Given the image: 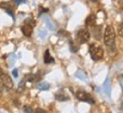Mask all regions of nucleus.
Masks as SVG:
<instances>
[{"mask_svg":"<svg viewBox=\"0 0 123 113\" xmlns=\"http://www.w3.org/2000/svg\"><path fill=\"white\" fill-rule=\"evenodd\" d=\"M4 75V72H2V69H1V68H0V77H1V76Z\"/></svg>","mask_w":123,"mask_h":113,"instance_id":"nucleus-22","label":"nucleus"},{"mask_svg":"<svg viewBox=\"0 0 123 113\" xmlns=\"http://www.w3.org/2000/svg\"><path fill=\"white\" fill-rule=\"evenodd\" d=\"M59 33L61 34V35H66V36H69V33H68V32H63V31H60Z\"/></svg>","mask_w":123,"mask_h":113,"instance_id":"nucleus-20","label":"nucleus"},{"mask_svg":"<svg viewBox=\"0 0 123 113\" xmlns=\"http://www.w3.org/2000/svg\"><path fill=\"white\" fill-rule=\"evenodd\" d=\"M16 5H20V4H24V2H26V0H15Z\"/></svg>","mask_w":123,"mask_h":113,"instance_id":"nucleus-19","label":"nucleus"},{"mask_svg":"<svg viewBox=\"0 0 123 113\" xmlns=\"http://www.w3.org/2000/svg\"><path fill=\"white\" fill-rule=\"evenodd\" d=\"M89 54L92 56V59L94 61H97V60H101L102 58H103V49H102L101 46H98L96 44H90L89 45Z\"/></svg>","mask_w":123,"mask_h":113,"instance_id":"nucleus-3","label":"nucleus"},{"mask_svg":"<svg viewBox=\"0 0 123 113\" xmlns=\"http://www.w3.org/2000/svg\"><path fill=\"white\" fill-rule=\"evenodd\" d=\"M33 113H45V111L43 109H40V107H37V109L35 110V111H33Z\"/></svg>","mask_w":123,"mask_h":113,"instance_id":"nucleus-17","label":"nucleus"},{"mask_svg":"<svg viewBox=\"0 0 123 113\" xmlns=\"http://www.w3.org/2000/svg\"><path fill=\"white\" fill-rule=\"evenodd\" d=\"M48 11H49V9H45V8L40 7V15H42L43 13H48Z\"/></svg>","mask_w":123,"mask_h":113,"instance_id":"nucleus-18","label":"nucleus"},{"mask_svg":"<svg viewBox=\"0 0 123 113\" xmlns=\"http://www.w3.org/2000/svg\"><path fill=\"white\" fill-rule=\"evenodd\" d=\"M34 26H35V20H34L33 18H31V17H28V18L25 19V22H24V25L22 26V33L25 35V36H28L30 38L31 35L33 34V28Z\"/></svg>","mask_w":123,"mask_h":113,"instance_id":"nucleus-2","label":"nucleus"},{"mask_svg":"<svg viewBox=\"0 0 123 113\" xmlns=\"http://www.w3.org/2000/svg\"><path fill=\"white\" fill-rule=\"evenodd\" d=\"M55 100L61 101V102H64V101H69V97H68L67 95L62 94V93H58V94H55Z\"/></svg>","mask_w":123,"mask_h":113,"instance_id":"nucleus-11","label":"nucleus"},{"mask_svg":"<svg viewBox=\"0 0 123 113\" xmlns=\"http://www.w3.org/2000/svg\"><path fill=\"white\" fill-rule=\"evenodd\" d=\"M95 22H96V16L94 15V14H90V15L86 18L85 25L86 26H89V27L95 26Z\"/></svg>","mask_w":123,"mask_h":113,"instance_id":"nucleus-7","label":"nucleus"},{"mask_svg":"<svg viewBox=\"0 0 123 113\" xmlns=\"http://www.w3.org/2000/svg\"><path fill=\"white\" fill-rule=\"evenodd\" d=\"M117 32H119L120 36H122L123 38V23H121V24L119 25V30H117Z\"/></svg>","mask_w":123,"mask_h":113,"instance_id":"nucleus-16","label":"nucleus"},{"mask_svg":"<svg viewBox=\"0 0 123 113\" xmlns=\"http://www.w3.org/2000/svg\"><path fill=\"white\" fill-rule=\"evenodd\" d=\"M36 88H38L41 90H48L50 88V85L48 83H45V82H41V83L36 84Z\"/></svg>","mask_w":123,"mask_h":113,"instance_id":"nucleus-9","label":"nucleus"},{"mask_svg":"<svg viewBox=\"0 0 123 113\" xmlns=\"http://www.w3.org/2000/svg\"><path fill=\"white\" fill-rule=\"evenodd\" d=\"M103 40H104L105 45L107 46H112L114 45L115 42V31L111 25H107L105 28L104 33H103Z\"/></svg>","mask_w":123,"mask_h":113,"instance_id":"nucleus-1","label":"nucleus"},{"mask_svg":"<svg viewBox=\"0 0 123 113\" xmlns=\"http://www.w3.org/2000/svg\"><path fill=\"white\" fill-rule=\"evenodd\" d=\"M1 8H2V9H5V10L7 11L8 14H9V15L14 18V11H12V9L10 8V6H9V5H8V4H1Z\"/></svg>","mask_w":123,"mask_h":113,"instance_id":"nucleus-10","label":"nucleus"},{"mask_svg":"<svg viewBox=\"0 0 123 113\" xmlns=\"http://www.w3.org/2000/svg\"><path fill=\"white\" fill-rule=\"evenodd\" d=\"M76 76H77V77H79L80 79H82V80H86V76L84 75L81 71H77V72H76Z\"/></svg>","mask_w":123,"mask_h":113,"instance_id":"nucleus-15","label":"nucleus"},{"mask_svg":"<svg viewBox=\"0 0 123 113\" xmlns=\"http://www.w3.org/2000/svg\"><path fill=\"white\" fill-rule=\"evenodd\" d=\"M94 36L96 38H101V26H97L95 25V27H94Z\"/></svg>","mask_w":123,"mask_h":113,"instance_id":"nucleus-12","label":"nucleus"},{"mask_svg":"<svg viewBox=\"0 0 123 113\" xmlns=\"http://www.w3.org/2000/svg\"><path fill=\"white\" fill-rule=\"evenodd\" d=\"M76 97L78 98L79 101H82V102H86V103H89V104H94L95 101H94V98L92 97V95L88 94V93H86L84 90H79L76 93Z\"/></svg>","mask_w":123,"mask_h":113,"instance_id":"nucleus-4","label":"nucleus"},{"mask_svg":"<svg viewBox=\"0 0 123 113\" xmlns=\"http://www.w3.org/2000/svg\"><path fill=\"white\" fill-rule=\"evenodd\" d=\"M23 110H24L25 113H33V110H32V107H31L30 105H25Z\"/></svg>","mask_w":123,"mask_h":113,"instance_id":"nucleus-14","label":"nucleus"},{"mask_svg":"<svg viewBox=\"0 0 123 113\" xmlns=\"http://www.w3.org/2000/svg\"><path fill=\"white\" fill-rule=\"evenodd\" d=\"M77 38H78V41L80 43H86V42L89 41L90 38V33L88 30H86V28H81V30L78 31V33H77Z\"/></svg>","mask_w":123,"mask_h":113,"instance_id":"nucleus-6","label":"nucleus"},{"mask_svg":"<svg viewBox=\"0 0 123 113\" xmlns=\"http://www.w3.org/2000/svg\"><path fill=\"white\" fill-rule=\"evenodd\" d=\"M93 1H97V0H93Z\"/></svg>","mask_w":123,"mask_h":113,"instance_id":"nucleus-24","label":"nucleus"},{"mask_svg":"<svg viewBox=\"0 0 123 113\" xmlns=\"http://www.w3.org/2000/svg\"><path fill=\"white\" fill-rule=\"evenodd\" d=\"M122 109H123V103H122Z\"/></svg>","mask_w":123,"mask_h":113,"instance_id":"nucleus-23","label":"nucleus"},{"mask_svg":"<svg viewBox=\"0 0 123 113\" xmlns=\"http://www.w3.org/2000/svg\"><path fill=\"white\" fill-rule=\"evenodd\" d=\"M0 82H1V86L5 90H10L14 87V83H12V79L9 77L8 75H2L0 77Z\"/></svg>","mask_w":123,"mask_h":113,"instance_id":"nucleus-5","label":"nucleus"},{"mask_svg":"<svg viewBox=\"0 0 123 113\" xmlns=\"http://www.w3.org/2000/svg\"><path fill=\"white\" fill-rule=\"evenodd\" d=\"M69 45H70V50H71V52L76 53L77 51H78V45H76V44H75V42H74V41H70Z\"/></svg>","mask_w":123,"mask_h":113,"instance_id":"nucleus-13","label":"nucleus"},{"mask_svg":"<svg viewBox=\"0 0 123 113\" xmlns=\"http://www.w3.org/2000/svg\"><path fill=\"white\" fill-rule=\"evenodd\" d=\"M54 62V59H53V56H51V53L49 50H46L44 53V63L46 64H50V63H53Z\"/></svg>","mask_w":123,"mask_h":113,"instance_id":"nucleus-8","label":"nucleus"},{"mask_svg":"<svg viewBox=\"0 0 123 113\" xmlns=\"http://www.w3.org/2000/svg\"><path fill=\"white\" fill-rule=\"evenodd\" d=\"M12 75H14V77H17V76H18V72H17V69H14V70H12Z\"/></svg>","mask_w":123,"mask_h":113,"instance_id":"nucleus-21","label":"nucleus"}]
</instances>
